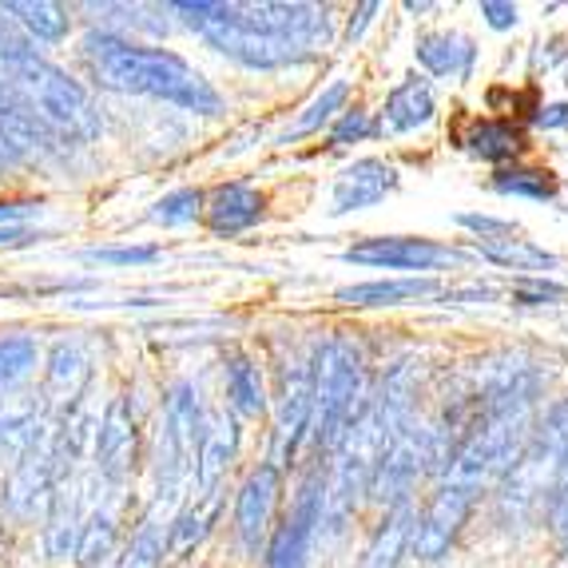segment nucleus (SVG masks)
<instances>
[{"label": "nucleus", "mask_w": 568, "mask_h": 568, "mask_svg": "<svg viewBox=\"0 0 568 568\" xmlns=\"http://www.w3.org/2000/svg\"><path fill=\"white\" fill-rule=\"evenodd\" d=\"M171 20L243 72L311 68L338 44V17L311 0H171Z\"/></svg>", "instance_id": "obj_1"}, {"label": "nucleus", "mask_w": 568, "mask_h": 568, "mask_svg": "<svg viewBox=\"0 0 568 568\" xmlns=\"http://www.w3.org/2000/svg\"><path fill=\"white\" fill-rule=\"evenodd\" d=\"M80 60H84L88 77L104 92L155 100V104L180 108V112L200 115V120L227 115L223 92L175 48L140 44V40L88 29L84 40H80Z\"/></svg>", "instance_id": "obj_2"}, {"label": "nucleus", "mask_w": 568, "mask_h": 568, "mask_svg": "<svg viewBox=\"0 0 568 568\" xmlns=\"http://www.w3.org/2000/svg\"><path fill=\"white\" fill-rule=\"evenodd\" d=\"M366 402L369 382L362 342L346 331L323 334L311 346V437H306V449H314V457L323 462Z\"/></svg>", "instance_id": "obj_3"}, {"label": "nucleus", "mask_w": 568, "mask_h": 568, "mask_svg": "<svg viewBox=\"0 0 568 568\" xmlns=\"http://www.w3.org/2000/svg\"><path fill=\"white\" fill-rule=\"evenodd\" d=\"M207 406H203L200 386L191 378L168 382L160 402V422H155L152 442V509L168 513L191 497V474L200 457L203 434H207Z\"/></svg>", "instance_id": "obj_4"}, {"label": "nucleus", "mask_w": 568, "mask_h": 568, "mask_svg": "<svg viewBox=\"0 0 568 568\" xmlns=\"http://www.w3.org/2000/svg\"><path fill=\"white\" fill-rule=\"evenodd\" d=\"M0 80L9 88H17L64 140H72L77 148H88L104 135V112L95 104V95L80 84L72 72H64L60 64L40 52V57L24 60V64L0 72Z\"/></svg>", "instance_id": "obj_5"}, {"label": "nucleus", "mask_w": 568, "mask_h": 568, "mask_svg": "<svg viewBox=\"0 0 568 568\" xmlns=\"http://www.w3.org/2000/svg\"><path fill=\"white\" fill-rule=\"evenodd\" d=\"M342 263L358 271H398L414 278H442L446 271H469L477 263L469 246L426 235H366L342 246Z\"/></svg>", "instance_id": "obj_6"}, {"label": "nucleus", "mask_w": 568, "mask_h": 568, "mask_svg": "<svg viewBox=\"0 0 568 568\" xmlns=\"http://www.w3.org/2000/svg\"><path fill=\"white\" fill-rule=\"evenodd\" d=\"M323 497H326V462L311 457L303 481L294 489V501L283 521L271 529L258 568H306L314 545L323 537Z\"/></svg>", "instance_id": "obj_7"}, {"label": "nucleus", "mask_w": 568, "mask_h": 568, "mask_svg": "<svg viewBox=\"0 0 568 568\" xmlns=\"http://www.w3.org/2000/svg\"><path fill=\"white\" fill-rule=\"evenodd\" d=\"M485 493L474 485L457 481V477H442L434 481L429 501L417 509V532H414V557L422 565H442L454 552V545L462 540L465 525L474 517L477 501Z\"/></svg>", "instance_id": "obj_8"}, {"label": "nucleus", "mask_w": 568, "mask_h": 568, "mask_svg": "<svg viewBox=\"0 0 568 568\" xmlns=\"http://www.w3.org/2000/svg\"><path fill=\"white\" fill-rule=\"evenodd\" d=\"M283 489H286V469H278L271 457L251 465L246 477L239 481L235 501H231V537H235V545L246 557H263L266 537L275 529Z\"/></svg>", "instance_id": "obj_9"}, {"label": "nucleus", "mask_w": 568, "mask_h": 568, "mask_svg": "<svg viewBox=\"0 0 568 568\" xmlns=\"http://www.w3.org/2000/svg\"><path fill=\"white\" fill-rule=\"evenodd\" d=\"M52 442H57V417H48L44 426L32 434L29 449L9 465L0 505L12 521H32L37 513L48 509V497L57 489V462H52Z\"/></svg>", "instance_id": "obj_10"}, {"label": "nucleus", "mask_w": 568, "mask_h": 568, "mask_svg": "<svg viewBox=\"0 0 568 568\" xmlns=\"http://www.w3.org/2000/svg\"><path fill=\"white\" fill-rule=\"evenodd\" d=\"M140 462V417H135L132 394H115L95 417L92 437V477L104 489H123L132 481Z\"/></svg>", "instance_id": "obj_11"}, {"label": "nucleus", "mask_w": 568, "mask_h": 568, "mask_svg": "<svg viewBox=\"0 0 568 568\" xmlns=\"http://www.w3.org/2000/svg\"><path fill=\"white\" fill-rule=\"evenodd\" d=\"M422 477H426V426L414 417L406 429H398V434L389 437L386 449L378 454L366 501L378 505V509L417 501V481Z\"/></svg>", "instance_id": "obj_12"}, {"label": "nucleus", "mask_w": 568, "mask_h": 568, "mask_svg": "<svg viewBox=\"0 0 568 568\" xmlns=\"http://www.w3.org/2000/svg\"><path fill=\"white\" fill-rule=\"evenodd\" d=\"M0 140L12 143V148L24 155V163H48V168H57V163L68 168L72 155L80 152L77 143L64 140V135H60L17 88L4 84V80H0Z\"/></svg>", "instance_id": "obj_13"}, {"label": "nucleus", "mask_w": 568, "mask_h": 568, "mask_svg": "<svg viewBox=\"0 0 568 568\" xmlns=\"http://www.w3.org/2000/svg\"><path fill=\"white\" fill-rule=\"evenodd\" d=\"M402 187V168L382 160V155H358L331 180V195H326V215L346 219L358 211H374L386 203L394 191Z\"/></svg>", "instance_id": "obj_14"}, {"label": "nucleus", "mask_w": 568, "mask_h": 568, "mask_svg": "<svg viewBox=\"0 0 568 568\" xmlns=\"http://www.w3.org/2000/svg\"><path fill=\"white\" fill-rule=\"evenodd\" d=\"M95 477H72V481H60L48 497V509H44V557L64 565V560L77 557V545H80V529L88 521V497H92Z\"/></svg>", "instance_id": "obj_15"}, {"label": "nucleus", "mask_w": 568, "mask_h": 568, "mask_svg": "<svg viewBox=\"0 0 568 568\" xmlns=\"http://www.w3.org/2000/svg\"><path fill=\"white\" fill-rule=\"evenodd\" d=\"M92 386V358H88L84 342L60 338L52 342V351L44 358V406L52 417L72 414L77 406H84V394Z\"/></svg>", "instance_id": "obj_16"}, {"label": "nucleus", "mask_w": 568, "mask_h": 568, "mask_svg": "<svg viewBox=\"0 0 568 568\" xmlns=\"http://www.w3.org/2000/svg\"><path fill=\"white\" fill-rule=\"evenodd\" d=\"M414 60L422 77L446 80V84H469L481 60V48L462 29H426L414 40Z\"/></svg>", "instance_id": "obj_17"}, {"label": "nucleus", "mask_w": 568, "mask_h": 568, "mask_svg": "<svg viewBox=\"0 0 568 568\" xmlns=\"http://www.w3.org/2000/svg\"><path fill=\"white\" fill-rule=\"evenodd\" d=\"M457 148L497 171V168H509V163H521L532 143H529V128L521 120H513V115H474L457 132Z\"/></svg>", "instance_id": "obj_18"}, {"label": "nucleus", "mask_w": 568, "mask_h": 568, "mask_svg": "<svg viewBox=\"0 0 568 568\" xmlns=\"http://www.w3.org/2000/svg\"><path fill=\"white\" fill-rule=\"evenodd\" d=\"M239 454H243V422L223 409L219 417H211L207 434H203L200 457H195V474H191V501H203V497L223 489L231 465L239 462Z\"/></svg>", "instance_id": "obj_19"}, {"label": "nucleus", "mask_w": 568, "mask_h": 568, "mask_svg": "<svg viewBox=\"0 0 568 568\" xmlns=\"http://www.w3.org/2000/svg\"><path fill=\"white\" fill-rule=\"evenodd\" d=\"M434 120H437V88H434V80L422 77V72H406L398 84L389 88L378 108L382 140L426 132Z\"/></svg>", "instance_id": "obj_20"}, {"label": "nucleus", "mask_w": 568, "mask_h": 568, "mask_svg": "<svg viewBox=\"0 0 568 568\" xmlns=\"http://www.w3.org/2000/svg\"><path fill=\"white\" fill-rule=\"evenodd\" d=\"M266 219V195L251 180H227L207 191L203 223L215 239H239Z\"/></svg>", "instance_id": "obj_21"}, {"label": "nucleus", "mask_w": 568, "mask_h": 568, "mask_svg": "<svg viewBox=\"0 0 568 568\" xmlns=\"http://www.w3.org/2000/svg\"><path fill=\"white\" fill-rule=\"evenodd\" d=\"M446 291L442 278H414V275H386L351 283L334 291V303L346 311H386V306H414V303H437V294Z\"/></svg>", "instance_id": "obj_22"}, {"label": "nucleus", "mask_w": 568, "mask_h": 568, "mask_svg": "<svg viewBox=\"0 0 568 568\" xmlns=\"http://www.w3.org/2000/svg\"><path fill=\"white\" fill-rule=\"evenodd\" d=\"M469 246V255L477 263H489L497 271H509L513 278H525V275H557L560 266V255H552L549 246H540L537 239H529L521 227L509 231L501 239H474Z\"/></svg>", "instance_id": "obj_23"}, {"label": "nucleus", "mask_w": 568, "mask_h": 568, "mask_svg": "<svg viewBox=\"0 0 568 568\" xmlns=\"http://www.w3.org/2000/svg\"><path fill=\"white\" fill-rule=\"evenodd\" d=\"M414 532H417V501H402L382 509L378 525L369 529L362 545L358 568H402L406 557H414Z\"/></svg>", "instance_id": "obj_24"}, {"label": "nucleus", "mask_w": 568, "mask_h": 568, "mask_svg": "<svg viewBox=\"0 0 568 568\" xmlns=\"http://www.w3.org/2000/svg\"><path fill=\"white\" fill-rule=\"evenodd\" d=\"M223 402L239 422H258L271 414V386H266L263 362L246 351L223 354Z\"/></svg>", "instance_id": "obj_25"}, {"label": "nucleus", "mask_w": 568, "mask_h": 568, "mask_svg": "<svg viewBox=\"0 0 568 568\" xmlns=\"http://www.w3.org/2000/svg\"><path fill=\"white\" fill-rule=\"evenodd\" d=\"M351 95H354V84L351 77H334L326 80L318 92L306 100L298 112L286 120L283 132L271 135V148H294V143H303V140H314V135H323L326 128H331L334 120H338L346 108H351Z\"/></svg>", "instance_id": "obj_26"}, {"label": "nucleus", "mask_w": 568, "mask_h": 568, "mask_svg": "<svg viewBox=\"0 0 568 568\" xmlns=\"http://www.w3.org/2000/svg\"><path fill=\"white\" fill-rule=\"evenodd\" d=\"M84 12L95 17L92 29L112 32V37L123 40H140V44L163 40L175 29L168 4H84Z\"/></svg>", "instance_id": "obj_27"}, {"label": "nucleus", "mask_w": 568, "mask_h": 568, "mask_svg": "<svg viewBox=\"0 0 568 568\" xmlns=\"http://www.w3.org/2000/svg\"><path fill=\"white\" fill-rule=\"evenodd\" d=\"M223 505H227V493L219 489V493H211V497H203V501H187L183 509L171 513L168 517V557L183 560L191 549H200L203 540L215 532Z\"/></svg>", "instance_id": "obj_28"}, {"label": "nucleus", "mask_w": 568, "mask_h": 568, "mask_svg": "<svg viewBox=\"0 0 568 568\" xmlns=\"http://www.w3.org/2000/svg\"><path fill=\"white\" fill-rule=\"evenodd\" d=\"M489 191L501 200H521V203H557L560 200V180L557 171L537 168V163H509L489 175Z\"/></svg>", "instance_id": "obj_29"}, {"label": "nucleus", "mask_w": 568, "mask_h": 568, "mask_svg": "<svg viewBox=\"0 0 568 568\" xmlns=\"http://www.w3.org/2000/svg\"><path fill=\"white\" fill-rule=\"evenodd\" d=\"M4 12L24 29L32 44L57 48L72 37V9L57 4V0H9Z\"/></svg>", "instance_id": "obj_30"}, {"label": "nucleus", "mask_w": 568, "mask_h": 568, "mask_svg": "<svg viewBox=\"0 0 568 568\" xmlns=\"http://www.w3.org/2000/svg\"><path fill=\"white\" fill-rule=\"evenodd\" d=\"M168 565V517L148 509L115 557V568H163Z\"/></svg>", "instance_id": "obj_31"}, {"label": "nucleus", "mask_w": 568, "mask_h": 568, "mask_svg": "<svg viewBox=\"0 0 568 568\" xmlns=\"http://www.w3.org/2000/svg\"><path fill=\"white\" fill-rule=\"evenodd\" d=\"M115 549H120V517L108 505H95L88 513L84 529H80V545H77V565L80 568H104L115 560Z\"/></svg>", "instance_id": "obj_32"}, {"label": "nucleus", "mask_w": 568, "mask_h": 568, "mask_svg": "<svg viewBox=\"0 0 568 568\" xmlns=\"http://www.w3.org/2000/svg\"><path fill=\"white\" fill-rule=\"evenodd\" d=\"M203 211H207V191L175 187L148 207V223H152V227H163V231H183V227H191V223H200Z\"/></svg>", "instance_id": "obj_33"}, {"label": "nucleus", "mask_w": 568, "mask_h": 568, "mask_svg": "<svg viewBox=\"0 0 568 568\" xmlns=\"http://www.w3.org/2000/svg\"><path fill=\"white\" fill-rule=\"evenodd\" d=\"M40 362V346L32 334H4L0 338V398L12 389H24Z\"/></svg>", "instance_id": "obj_34"}, {"label": "nucleus", "mask_w": 568, "mask_h": 568, "mask_svg": "<svg viewBox=\"0 0 568 568\" xmlns=\"http://www.w3.org/2000/svg\"><path fill=\"white\" fill-rule=\"evenodd\" d=\"M374 140H382V123L378 112L366 104H351L326 128V152H351L358 143H374Z\"/></svg>", "instance_id": "obj_35"}, {"label": "nucleus", "mask_w": 568, "mask_h": 568, "mask_svg": "<svg viewBox=\"0 0 568 568\" xmlns=\"http://www.w3.org/2000/svg\"><path fill=\"white\" fill-rule=\"evenodd\" d=\"M88 266H112V271H123V266H152L163 258V246L155 243H104V246H88L80 251Z\"/></svg>", "instance_id": "obj_36"}, {"label": "nucleus", "mask_w": 568, "mask_h": 568, "mask_svg": "<svg viewBox=\"0 0 568 568\" xmlns=\"http://www.w3.org/2000/svg\"><path fill=\"white\" fill-rule=\"evenodd\" d=\"M509 303L525 306V311H540V306H560L568 303V283H560L557 275H525L513 278Z\"/></svg>", "instance_id": "obj_37"}, {"label": "nucleus", "mask_w": 568, "mask_h": 568, "mask_svg": "<svg viewBox=\"0 0 568 568\" xmlns=\"http://www.w3.org/2000/svg\"><path fill=\"white\" fill-rule=\"evenodd\" d=\"M32 57H40V48L24 37V29H20L17 20L4 12V4H0V72H9V68L24 64V60H32Z\"/></svg>", "instance_id": "obj_38"}, {"label": "nucleus", "mask_w": 568, "mask_h": 568, "mask_svg": "<svg viewBox=\"0 0 568 568\" xmlns=\"http://www.w3.org/2000/svg\"><path fill=\"white\" fill-rule=\"evenodd\" d=\"M454 223L469 235V243H474V239H501V235H509V231L521 227V223H513V219H501V215H489V211H457Z\"/></svg>", "instance_id": "obj_39"}, {"label": "nucleus", "mask_w": 568, "mask_h": 568, "mask_svg": "<svg viewBox=\"0 0 568 568\" xmlns=\"http://www.w3.org/2000/svg\"><path fill=\"white\" fill-rule=\"evenodd\" d=\"M477 17H481L485 29H493V32H513L521 24V9H517L513 0H481V4H477Z\"/></svg>", "instance_id": "obj_40"}, {"label": "nucleus", "mask_w": 568, "mask_h": 568, "mask_svg": "<svg viewBox=\"0 0 568 568\" xmlns=\"http://www.w3.org/2000/svg\"><path fill=\"white\" fill-rule=\"evenodd\" d=\"M525 123L537 132H565L568 128V100H549V104H532L525 112Z\"/></svg>", "instance_id": "obj_41"}, {"label": "nucleus", "mask_w": 568, "mask_h": 568, "mask_svg": "<svg viewBox=\"0 0 568 568\" xmlns=\"http://www.w3.org/2000/svg\"><path fill=\"white\" fill-rule=\"evenodd\" d=\"M378 12H382L378 0H366V4H354V9L346 12V24H342V32H338L342 44H358V40L369 32V24L378 20Z\"/></svg>", "instance_id": "obj_42"}, {"label": "nucleus", "mask_w": 568, "mask_h": 568, "mask_svg": "<svg viewBox=\"0 0 568 568\" xmlns=\"http://www.w3.org/2000/svg\"><path fill=\"white\" fill-rule=\"evenodd\" d=\"M437 303L449 306V303H501V291L489 283H469V286H446V291L437 294Z\"/></svg>", "instance_id": "obj_43"}, {"label": "nucleus", "mask_w": 568, "mask_h": 568, "mask_svg": "<svg viewBox=\"0 0 568 568\" xmlns=\"http://www.w3.org/2000/svg\"><path fill=\"white\" fill-rule=\"evenodd\" d=\"M568 60V37H549V40H537L532 44V72H552L557 64Z\"/></svg>", "instance_id": "obj_44"}, {"label": "nucleus", "mask_w": 568, "mask_h": 568, "mask_svg": "<svg viewBox=\"0 0 568 568\" xmlns=\"http://www.w3.org/2000/svg\"><path fill=\"white\" fill-rule=\"evenodd\" d=\"M40 239H48L44 231H32L24 223H9V227H0V246L4 251H17V246H37Z\"/></svg>", "instance_id": "obj_45"}, {"label": "nucleus", "mask_w": 568, "mask_h": 568, "mask_svg": "<svg viewBox=\"0 0 568 568\" xmlns=\"http://www.w3.org/2000/svg\"><path fill=\"white\" fill-rule=\"evenodd\" d=\"M40 207H44L40 200H9V203H0V227H9V223H24V219L40 215Z\"/></svg>", "instance_id": "obj_46"}, {"label": "nucleus", "mask_w": 568, "mask_h": 568, "mask_svg": "<svg viewBox=\"0 0 568 568\" xmlns=\"http://www.w3.org/2000/svg\"><path fill=\"white\" fill-rule=\"evenodd\" d=\"M402 9L414 12V17H422V12H437V4H434V0H406Z\"/></svg>", "instance_id": "obj_47"}]
</instances>
